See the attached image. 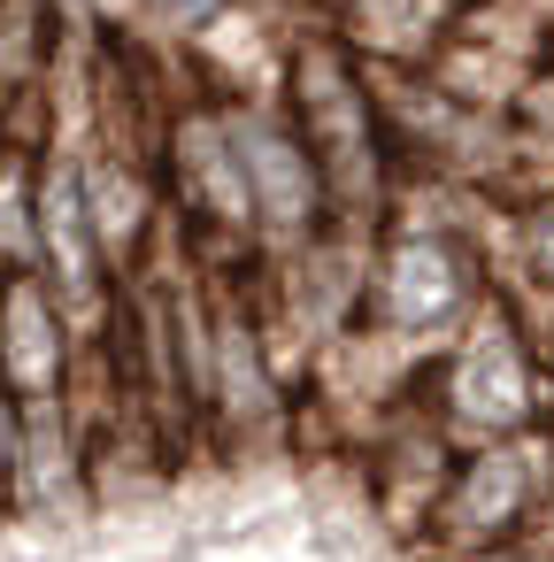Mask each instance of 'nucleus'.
Returning <instances> with one entry per match:
<instances>
[{
  "label": "nucleus",
  "mask_w": 554,
  "mask_h": 562,
  "mask_svg": "<svg viewBox=\"0 0 554 562\" xmlns=\"http://www.w3.org/2000/svg\"><path fill=\"white\" fill-rule=\"evenodd\" d=\"M301 24H324L339 47H354L377 78H423L462 0H285Z\"/></svg>",
  "instance_id": "1a4fd4ad"
},
{
  "label": "nucleus",
  "mask_w": 554,
  "mask_h": 562,
  "mask_svg": "<svg viewBox=\"0 0 554 562\" xmlns=\"http://www.w3.org/2000/svg\"><path fill=\"white\" fill-rule=\"evenodd\" d=\"M86 370V324L39 270H0V385L24 408L70 401Z\"/></svg>",
  "instance_id": "6e6552de"
},
{
  "label": "nucleus",
  "mask_w": 554,
  "mask_h": 562,
  "mask_svg": "<svg viewBox=\"0 0 554 562\" xmlns=\"http://www.w3.org/2000/svg\"><path fill=\"white\" fill-rule=\"evenodd\" d=\"M239 0H116V9H101L109 24H132L139 40L155 47H193L216 16H231Z\"/></svg>",
  "instance_id": "f8f14e48"
},
{
  "label": "nucleus",
  "mask_w": 554,
  "mask_h": 562,
  "mask_svg": "<svg viewBox=\"0 0 554 562\" xmlns=\"http://www.w3.org/2000/svg\"><path fill=\"white\" fill-rule=\"evenodd\" d=\"M539 547H546V554H554V508H546V531H539Z\"/></svg>",
  "instance_id": "a211bd4d"
},
{
  "label": "nucleus",
  "mask_w": 554,
  "mask_h": 562,
  "mask_svg": "<svg viewBox=\"0 0 554 562\" xmlns=\"http://www.w3.org/2000/svg\"><path fill=\"white\" fill-rule=\"evenodd\" d=\"M554 508V439H493V447H462L439 516L423 524V539L408 547V562H477L500 547H531L546 531Z\"/></svg>",
  "instance_id": "39448f33"
},
{
  "label": "nucleus",
  "mask_w": 554,
  "mask_h": 562,
  "mask_svg": "<svg viewBox=\"0 0 554 562\" xmlns=\"http://www.w3.org/2000/svg\"><path fill=\"white\" fill-rule=\"evenodd\" d=\"M423 401L454 431V447H493V439H531L554 416V378L531 331V308L500 285L431 362H423Z\"/></svg>",
  "instance_id": "7ed1b4c3"
},
{
  "label": "nucleus",
  "mask_w": 554,
  "mask_h": 562,
  "mask_svg": "<svg viewBox=\"0 0 554 562\" xmlns=\"http://www.w3.org/2000/svg\"><path fill=\"white\" fill-rule=\"evenodd\" d=\"M16 470H24V401L0 385V531L16 516Z\"/></svg>",
  "instance_id": "4468645a"
},
{
  "label": "nucleus",
  "mask_w": 554,
  "mask_h": 562,
  "mask_svg": "<svg viewBox=\"0 0 554 562\" xmlns=\"http://www.w3.org/2000/svg\"><path fill=\"white\" fill-rule=\"evenodd\" d=\"M86 16L70 0H0V93L32 101L63 78V63L78 55Z\"/></svg>",
  "instance_id": "9d476101"
},
{
  "label": "nucleus",
  "mask_w": 554,
  "mask_h": 562,
  "mask_svg": "<svg viewBox=\"0 0 554 562\" xmlns=\"http://www.w3.org/2000/svg\"><path fill=\"white\" fill-rule=\"evenodd\" d=\"M278 109L301 132V147L316 155L339 224L347 232H377L393 193H400V155H393V116H385V78L339 47L324 24L293 16V47H285V78H278Z\"/></svg>",
  "instance_id": "f257e3e1"
},
{
  "label": "nucleus",
  "mask_w": 554,
  "mask_h": 562,
  "mask_svg": "<svg viewBox=\"0 0 554 562\" xmlns=\"http://www.w3.org/2000/svg\"><path fill=\"white\" fill-rule=\"evenodd\" d=\"M301 462V378L285 370L255 270H208V470H293Z\"/></svg>",
  "instance_id": "f03ea898"
},
{
  "label": "nucleus",
  "mask_w": 554,
  "mask_h": 562,
  "mask_svg": "<svg viewBox=\"0 0 554 562\" xmlns=\"http://www.w3.org/2000/svg\"><path fill=\"white\" fill-rule=\"evenodd\" d=\"M162 201L170 232L201 270H255V193H247V147H239V109L201 93L185 78L170 124H162Z\"/></svg>",
  "instance_id": "20e7f679"
},
{
  "label": "nucleus",
  "mask_w": 554,
  "mask_h": 562,
  "mask_svg": "<svg viewBox=\"0 0 554 562\" xmlns=\"http://www.w3.org/2000/svg\"><path fill=\"white\" fill-rule=\"evenodd\" d=\"M508 132H516V155H523L531 186H546V178H554V70L508 109Z\"/></svg>",
  "instance_id": "ddd939ff"
},
{
  "label": "nucleus",
  "mask_w": 554,
  "mask_h": 562,
  "mask_svg": "<svg viewBox=\"0 0 554 562\" xmlns=\"http://www.w3.org/2000/svg\"><path fill=\"white\" fill-rule=\"evenodd\" d=\"M546 70H554V0H462L439 55L423 63V86H439L462 109L508 116Z\"/></svg>",
  "instance_id": "423d86ee"
},
{
  "label": "nucleus",
  "mask_w": 554,
  "mask_h": 562,
  "mask_svg": "<svg viewBox=\"0 0 554 562\" xmlns=\"http://www.w3.org/2000/svg\"><path fill=\"white\" fill-rule=\"evenodd\" d=\"M239 109V147H247V193H255V262H285L324 247L339 224V201L316 170V155L301 147V132L285 124L278 101H231Z\"/></svg>",
  "instance_id": "0eeeda50"
},
{
  "label": "nucleus",
  "mask_w": 554,
  "mask_h": 562,
  "mask_svg": "<svg viewBox=\"0 0 554 562\" xmlns=\"http://www.w3.org/2000/svg\"><path fill=\"white\" fill-rule=\"evenodd\" d=\"M16 139V124H9V93H0V147H9Z\"/></svg>",
  "instance_id": "f3484780"
},
{
  "label": "nucleus",
  "mask_w": 554,
  "mask_h": 562,
  "mask_svg": "<svg viewBox=\"0 0 554 562\" xmlns=\"http://www.w3.org/2000/svg\"><path fill=\"white\" fill-rule=\"evenodd\" d=\"M531 308V331H539V355H546V378H554V301H523Z\"/></svg>",
  "instance_id": "2eb2a0df"
},
{
  "label": "nucleus",
  "mask_w": 554,
  "mask_h": 562,
  "mask_svg": "<svg viewBox=\"0 0 554 562\" xmlns=\"http://www.w3.org/2000/svg\"><path fill=\"white\" fill-rule=\"evenodd\" d=\"M393 562H408V554H393ZM477 562H554V554L531 539V547H500V554H477Z\"/></svg>",
  "instance_id": "dca6fc26"
},
{
  "label": "nucleus",
  "mask_w": 554,
  "mask_h": 562,
  "mask_svg": "<svg viewBox=\"0 0 554 562\" xmlns=\"http://www.w3.org/2000/svg\"><path fill=\"white\" fill-rule=\"evenodd\" d=\"M500 285L516 301H554V178L500 216Z\"/></svg>",
  "instance_id": "9b49d317"
}]
</instances>
